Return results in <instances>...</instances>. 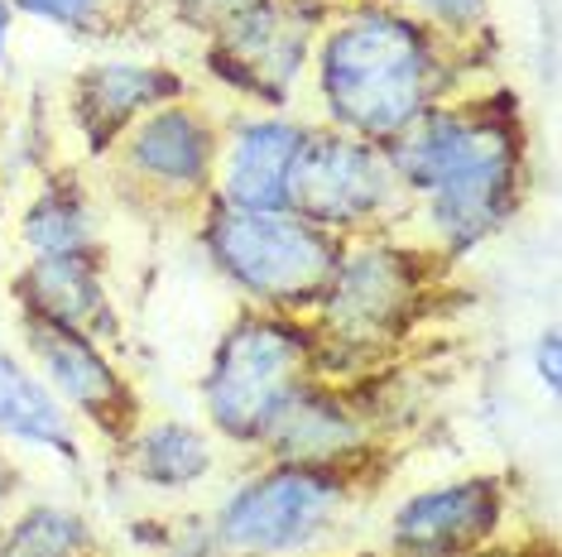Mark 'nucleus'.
<instances>
[{
  "instance_id": "obj_1",
  "label": "nucleus",
  "mask_w": 562,
  "mask_h": 557,
  "mask_svg": "<svg viewBox=\"0 0 562 557\" xmlns=\"http://www.w3.org/2000/svg\"><path fill=\"white\" fill-rule=\"evenodd\" d=\"M414 202L408 231L462 270L524 212L533 187V139L524 101L501 82H476L418 116L385 145Z\"/></svg>"
},
{
  "instance_id": "obj_2",
  "label": "nucleus",
  "mask_w": 562,
  "mask_h": 557,
  "mask_svg": "<svg viewBox=\"0 0 562 557\" xmlns=\"http://www.w3.org/2000/svg\"><path fill=\"white\" fill-rule=\"evenodd\" d=\"M476 87V68L438 44L400 0L331 5L313 44V121L390 145L418 116Z\"/></svg>"
},
{
  "instance_id": "obj_3",
  "label": "nucleus",
  "mask_w": 562,
  "mask_h": 557,
  "mask_svg": "<svg viewBox=\"0 0 562 557\" xmlns=\"http://www.w3.org/2000/svg\"><path fill=\"white\" fill-rule=\"evenodd\" d=\"M457 270L414 231L356 236L313 308L317 375L361 379L404 361L414 337L447 312Z\"/></svg>"
},
{
  "instance_id": "obj_4",
  "label": "nucleus",
  "mask_w": 562,
  "mask_h": 557,
  "mask_svg": "<svg viewBox=\"0 0 562 557\" xmlns=\"http://www.w3.org/2000/svg\"><path fill=\"white\" fill-rule=\"evenodd\" d=\"M317 375V332L308 318L240 308L216 332L198 375V409L226 452L260 457L274 418Z\"/></svg>"
},
{
  "instance_id": "obj_5",
  "label": "nucleus",
  "mask_w": 562,
  "mask_h": 557,
  "mask_svg": "<svg viewBox=\"0 0 562 557\" xmlns=\"http://www.w3.org/2000/svg\"><path fill=\"white\" fill-rule=\"evenodd\" d=\"M193 240L207 270L240 298V308L289 312V318H313L347 246L289 207L246 212L216 197L193 217Z\"/></svg>"
},
{
  "instance_id": "obj_6",
  "label": "nucleus",
  "mask_w": 562,
  "mask_h": 557,
  "mask_svg": "<svg viewBox=\"0 0 562 557\" xmlns=\"http://www.w3.org/2000/svg\"><path fill=\"white\" fill-rule=\"evenodd\" d=\"M375 486L380 480L356 471L250 457L246 471H236L207 504V514L236 557L327 553V543Z\"/></svg>"
},
{
  "instance_id": "obj_7",
  "label": "nucleus",
  "mask_w": 562,
  "mask_h": 557,
  "mask_svg": "<svg viewBox=\"0 0 562 557\" xmlns=\"http://www.w3.org/2000/svg\"><path fill=\"white\" fill-rule=\"evenodd\" d=\"M216 159H222V116L193 92L135 121L101 159V169L111 197L135 217L193 221L216 193Z\"/></svg>"
},
{
  "instance_id": "obj_8",
  "label": "nucleus",
  "mask_w": 562,
  "mask_h": 557,
  "mask_svg": "<svg viewBox=\"0 0 562 557\" xmlns=\"http://www.w3.org/2000/svg\"><path fill=\"white\" fill-rule=\"evenodd\" d=\"M327 15V0H255L232 30L198 44V72L236 106L293 111Z\"/></svg>"
},
{
  "instance_id": "obj_9",
  "label": "nucleus",
  "mask_w": 562,
  "mask_h": 557,
  "mask_svg": "<svg viewBox=\"0 0 562 557\" xmlns=\"http://www.w3.org/2000/svg\"><path fill=\"white\" fill-rule=\"evenodd\" d=\"M289 212H299L303 221L323 226L337 240H356L380 231H408L414 202L394 179L385 145H370V139L313 121L299 169H293Z\"/></svg>"
},
{
  "instance_id": "obj_10",
  "label": "nucleus",
  "mask_w": 562,
  "mask_h": 557,
  "mask_svg": "<svg viewBox=\"0 0 562 557\" xmlns=\"http://www.w3.org/2000/svg\"><path fill=\"white\" fill-rule=\"evenodd\" d=\"M519 486L509 471H467L414 486L385 510L380 557H471L515 534Z\"/></svg>"
},
{
  "instance_id": "obj_11",
  "label": "nucleus",
  "mask_w": 562,
  "mask_h": 557,
  "mask_svg": "<svg viewBox=\"0 0 562 557\" xmlns=\"http://www.w3.org/2000/svg\"><path fill=\"white\" fill-rule=\"evenodd\" d=\"M15 332H20V356L40 371V379L58 395L63 409L78 418L82 433L97 437L116 457L125 437L149 418L145 395H139L131 371L121 365L116 346H101V341L82 332L34 318H15Z\"/></svg>"
},
{
  "instance_id": "obj_12",
  "label": "nucleus",
  "mask_w": 562,
  "mask_h": 557,
  "mask_svg": "<svg viewBox=\"0 0 562 557\" xmlns=\"http://www.w3.org/2000/svg\"><path fill=\"white\" fill-rule=\"evenodd\" d=\"M390 442L394 437L385 433L375 409L366 403L361 385L313 375L308 385L284 403V413L274 418L260 457L327 466V471H356V476L380 480L394 457Z\"/></svg>"
},
{
  "instance_id": "obj_13",
  "label": "nucleus",
  "mask_w": 562,
  "mask_h": 557,
  "mask_svg": "<svg viewBox=\"0 0 562 557\" xmlns=\"http://www.w3.org/2000/svg\"><path fill=\"white\" fill-rule=\"evenodd\" d=\"M193 92H198L193 78L178 62L135 58V54H97L68 78L63 121H68V135L78 139V155L87 163H101L135 121H145L149 111Z\"/></svg>"
},
{
  "instance_id": "obj_14",
  "label": "nucleus",
  "mask_w": 562,
  "mask_h": 557,
  "mask_svg": "<svg viewBox=\"0 0 562 557\" xmlns=\"http://www.w3.org/2000/svg\"><path fill=\"white\" fill-rule=\"evenodd\" d=\"M313 116L299 111H250L236 106L222 116V159H216V202L246 212L289 207L293 169Z\"/></svg>"
},
{
  "instance_id": "obj_15",
  "label": "nucleus",
  "mask_w": 562,
  "mask_h": 557,
  "mask_svg": "<svg viewBox=\"0 0 562 557\" xmlns=\"http://www.w3.org/2000/svg\"><path fill=\"white\" fill-rule=\"evenodd\" d=\"M5 294L15 318L54 322L101 341V346H121V308H116V294H111L106 250L20 260L15 274L5 278Z\"/></svg>"
},
{
  "instance_id": "obj_16",
  "label": "nucleus",
  "mask_w": 562,
  "mask_h": 557,
  "mask_svg": "<svg viewBox=\"0 0 562 557\" xmlns=\"http://www.w3.org/2000/svg\"><path fill=\"white\" fill-rule=\"evenodd\" d=\"M222 442L207 433L202 418H145L125 447L116 452V462L125 466L131 486H139L145 496L159 500H188L193 490H202L207 480L222 471Z\"/></svg>"
},
{
  "instance_id": "obj_17",
  "label": "nucleus",
  "mask_w": 562,
  "mask_h": 557,
  "mask_svg": "<svg viewBox=\"0 0 562 557\" xmlns=\"http://www.w3.org/2000/svg\"><path fill=\"white\" fill-rule=\"evenodd\" d=\"M15 240L24 260L44 255H87V250H106V226H101V202L87 187L82 169L72 163H48L34 173L30 197L15 212Z\"/></svg>"
},
{
  "instance_id": "obj_18",
  "label": "nucleus",
  "mask_w": 562,
  "mask_h": 557,
  "mask_svg": "<svg viewBox=\"0 0 562 557\" xmlns=\"http://www.w3.org/2000/svg\"><path fill=\"white\" fill-rule=\"evenodd\" d=\"M0 442L10 452L48 457L72 471L87 462V433L78 418L63 409L40 371L20 356V346H0Z\"/></svg>"
},
{
  "instance_id": "obj_19",
  "label": "nucleus",
  "mask_w": 562,
  "mask_h": 557,
  "mask_svg": "<svg viewBox=\"0 0 562 557\" xmlns=\"http://www.w3.org/2000/svg\"><path fill=\"white\" fill-rule=\"evenodd\" d=\"M0 553L20 557H106L97 519L72 500L24 496L0 524Z\"/></svg>"
},
{
  "instance_id": "obj_20",
  "label": "nucleus",
  "mask_w": 562,
  "mask_h": 557,
  "mask_svg": "<svg viewBox=\"0 0 562 557\" xmlns=\"http://www.w3.org/2000/svg\"><path fill=\"white\" fill-rule=\"evenodd\" d=\"M20 20L58 30L82 44H116L149 24L159 0H10Z\"/></svg>"
},
{
  "instance_id": "obj_21",
  "label": "nucleus",
  "mask_w": 562,
  "mask_h": 557,
  "mask_svg": "<svg viewBox=\"0 0 562 557\" xmlns=\"http://www.w3.org/2000/svg\"><path fill=\"white\" fill-rule=\"evenodd\" d=\"M400 5L476 72L491 62L485 48H495V0H400Z\"/></svg>"
},
{
  "instance_id": "obj_22",
  "label": "nucleus",
  "mask_w": 562,
  "mask_h": 557,
  "mask_svg": "<svg viewBox=\"0 0 562 557\" xmlns=\"http://www.w3.org/2000/svg\"><path fill=\"white\" fill-rule=\"evenodd\" d=\"M250 5H255V0H159L164 20H169L173 30L193 34L198 44H207L222 30H232V24L246 15Z\"/></svg>"
},
{
  "instance_id": "obj_23",
  "label": "nucleus",
  "mask_w": 562,
  "mask_h": 557,
  "mask_svg": "<svg viewBox=\"0 0 562 557\" xmlns=\"http://www.w3.org/2000/svg\"><path fill=\"white\" fill-rule=\"evenodd\" d=\"M159 557H236V553L226 548L222 534H216L207 510H183V514H173Z\"/></svg>"
},
{
  "instance_id": "obj_24",
  "label": "nucleus",
  "mask_w": 562,
  "mask_h": 557,
  "mask_svg": "<svg viewBox=\"0 0 562 557\" xmlns=\"http://www.w3.org/2000/svg\"><path fill=\"white\" fill-rule=\"evenodd\" d=\"M529 371L543 385V395H558V389H562V332H558V322H548V327L533 332V341H529Z\"/></svg>"
},
{
  "instance_id": "obj_25",
  "label": "nucleus",
  "mask_w": 562,
  "mask_h": 557,
  "mask_svg": "<svg viewBox=\"0 0 562 557\" xmlns=\"http://www.w3.org/2000/svg\"><path fill=\"white\" fill-rule=\"evenodd\" d=\"M169 524H173V514H131L125 519V548L131 553H145V557H159L164 548V538H169Z\"/></svg>"
},
{
  "instance_id": "obj_26",
  "label": "nucleus",
  "mask_w": 562,
  "mask_h": 557,
  "mask_svg": "<svg viewBox=\"0 0 562 557\" xmlns=\"http://www.w3.org/2000/svg\"><path fill=\"white\" fill-rule=\"evenodd\" d=\"M30 496V471H24L20 452H10L5 442H0V524L10 519V510Z\"/></svg>"
},
{
  "instance_id": "obj_27",
  "label": "nucleus",
  "mask_w": 562,
  "mask_h": 557,
  "mask_svg": "<svg viewBox=\"0 0 562 557\" xmlns=\"http://www.w3.org/2000/svg\"><path fill=\"white\" fill-rule=\"evenodd\" d=\"M15 24H20V15L10 10V0H0V78H5V68H10V44H15Z\"/></svg>"
},
{
  "instance_id": "obj_28",
  "label": "nucleus",
  "mask_w": 562,
  "mask_h": 557,
  "mask_svg": "<svg viewBox=\"0 0 562 557\" xmlns=\"http://www.w3.org/2000/svg\"><path fill=\"white\" fill-rule=\"evenodd\" d=\"M10 240V197H5V183H0V250Z\"/></svg>"
},
{
  "instance_id": "obj_29",
  "label": "nucleus",
  "mask_w": 562,
  "mask_h": 557,
  "mask_svg": "<svg viewBox=\"0 0 562 557\" xmlns=\"http://www.w3.org/2000/svg\"><path fill=\"white\" fill-rule=\"evenodd\" d=\"M299 557H347V553H299Z\"/></svg>"
},
{
  "instance_id": "obj_30",
  "label": "nucleus",
  "mask_w": 562,
  "mask_h": 557,
  "mask_svg": "<svg viewBox=\"0 0 562 557\" xmlns=\"http://www.w3.org/2000/svg\"><path fill=\"white\" fill-rule=\"evenodd\" d=\"M327 5H366V0H327Z\"/></svg>"
},
{
  "instance_id": "obj_31",
  "label": "nucleus",
  "mask_w": 562,
  "mask_h": 557,
  "mask_svg": "<svg viewBox=\"0 0 562 557\" xmlns=\"http://www.w3.org/2000/svg\"><path fill=\"white\" fill-rule=\"evenodd\" d=\"M347 557H380L375 548H366V553H347Z\"/></svg>"
},
{
  "instance_id": "obj_32",
  "label": "nucleus",
  "mask_w": 562,
  "mask_h": 557,
  "mask_svg": "<svg viewBox=\"0 0 562 557\" xmlns=\"http://www.w3.org/2000/svg\"><path fill=\"white\" fill-rule=\"evenodd\" d=\"M0 557H20V553H0Z\"/></svg>"
}]
</instances>
